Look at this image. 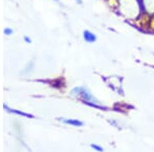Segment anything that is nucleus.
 <instances>
[{
	"instance_id": "2",
	"label": "nucleus",
	"mask_w": 154,
	"mask_h": 152,
	"mask_svg": "<svg viewBox=\"0 0 154 152\" xmlns=\"http://www.w3.org/2000/svg\"><path fill=\"white\" fill-rule=\"evenodd\" d=\"M59 120H61L62 123H66V124H71V126H83V123L80 120H77V119H64V118H58Z\"/></svg>"
},
{
	"instance_id": "3",
	"label": "nucleus",
	"mask_w": 154,
	"mask_h": 152,
	"mask_svg": "<svg viewBox=\"0 0 154 152\" xmlns=\"http://www.w3.org/2000/svg\"><path fill=\"white\" fill-rule=\"evenodd\" d=\"M3 108L5 109L7 112H11V113H14V114H18V115H22V116H25V117H30V118H33V115H31V114H27V113H24V112L22 111H19V110H16V109H11L9 108L7 105H3Z\"/></svg>"
},
{
	"instance_id": "5",
	"label": "nucleus",
	"mask_w": 154,
	"mask_h": 152,
	"mask_svg": "<svg viewBox=\"0 0 154 152\" xmlns=\"http://www.w3.org/2000/svg\"><path fill=\"white\" fill-rule=\"evenodd\" d=\"M91 147L93 149H95V150H97V151H103V148H102L101 146L96 145V144H91Z\"/></svg>"
},
{
	"instance_id": "6",
	"label": "nucleus",
	"mask_w": 154,
	"mask_h": 152,
	"mask_svg": "<svg viewBox=\"0 0 154 152\" xmlns=\"http://www.w3.org/2000/svg\"><path fill=\"white\" fill-rule=\"evenodd\" d=\"M12 33H14V30L12 29H11V28L4 29V34H5V35H11Z\"/></svg>"
},
{
	"instance_id": "4",
	"label": "nucleus",
	"mask_w": 154,
	"mask_h": 152,
	"mask_svg": "<svg viewBox=\"0 0 154 152\" xmlns=\"http://www.w3.org/2000/svg\"><path fill=\"white\" fill-rule=\"evenodd\" d=\"M83 39L86 42H89V43H91V42H95L97 40V37H96L95 34H93L91 32L84 31L83 32Z\"/></svg>"
},
{
	"instance_id": "1",
	"label": "nucleus",
	"mask_w": 154,
	"mask_h": 152,
	"mask_svg": "<svg viewBox=\"0 0 154 152\" xmlns=\"http://www.w3.org/2000/svg\"><path fill=\"white\" fill-rule=\"evenodd\" d=\"M71 94L73 95V96H78L79 98H81L84 103L89 104V105H91V106L101 107L100 105H99V103H100V102H99L98 100H96L95 97L89 93L86 88H75L73 91L71 92Z\"/></svg>"
},
{
	"instance_id": "7",
	"label": "nucleus",
	"mask_w": 154,
	"mask_h": 152,
	"mask_svg": "<svg viewBox=\"0 0 154 152\" xmlns=\"http://www.w3.org/2000/svg\"><path fill=\"white\" fill-rule=\"evenodd\" d=\"M24 40L26 41L27 43H30V42H31V39L28 38V37H27V36H24Z\"/></svg>"
},
{
	"instance_id": "8",
	"label": "nucleus",
	"mask_w": 154,
	"mask_h": 152,
	"mask_svg": "<svg viewBox=\"0 0 154 152\" xmlns=\"http://www.w3.org/2000/svg\"><path fill=\"white\" fill-rule=\"evenodd\" d=\"M77 1H78V2H79V3H81V0H77Z\"/></svg>"
}]
</instances>
